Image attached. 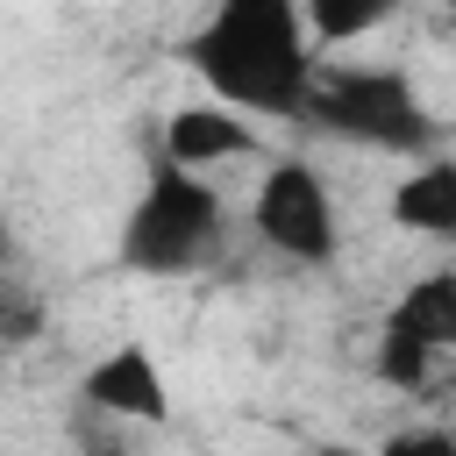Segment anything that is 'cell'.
I'll return each mask as SVG.
<instances>
[{
    "mask_svg": "<svg viewBox=\"0 0 456 456\" xmlns=\"http://www.w3.org/2000/svg\"><path fill=\"white\" fill-rule=\"evenodd\" d=\"M14 256V235H7V214H0V264Z\"/></svg>",
    "mask_w": 456,
    "mask_h": 456,
    "instance_id": "cell-13",
    "label": "cell"
},
{
    "mask_svg": "<svg viewBox=\"0 0 456 456\" xmlns=\"http://www.w3.org/2000/svg\"><path fill=\"white\" fill-rule=\"evenodd\" d=\"M392 221H399V228H420V235H435V242H449V235H456V164L428 157L420 171H406L399 192H392Z\"/></svg>",
    "mask_w": 456,
    "mask_h": 456,
    "instance_id": "cell-7",
    "label": "cell"
},
{
    "mask_svg": "<svg viewBox=\"0 0 456 456\" xmlns=\"http://www.w3.org/2000/svg\"><path fill=\"white\" fill-rule=\"evenodd\" d=\"M435 356H442L435 342H420L413 328H399V321L385 314V328H378V356H370L385 385H399V392H420V385H428V370H435Z\"/></svg>",
    "mask_w": 456,
    "mask_h": 456,
    "instance_id": "cell-10",
    "label": "cell"
},
{
    "mask_svg": "<svg viewBox=\"0 0 456 456\" xmlns=\"http://www.w3.org/2000/svg\"><path fill=\"white\" fill-rule=\"evenodd\" d=\"M214 249H221V192L200 171L157 164L142 200L121 221V242H114L121 271H135V278H185Z\"/></svg>",
    "mask_w": 456,
    "mask_h": 456,
    "instance_id": "cell-2",
    "label": "cell"
},
{
    "mask_svg": "<svg viewBox=\"0 0 456 456\" xmlns=\"http://www.w3.org/2000/svg\"><path fill=\"white\" fill-rule=\"evenodd\" d=\"M185 64L221 107L285 114V121H299L306 86L321 71L299 0H214V14L185 36Z\"/></svg>",
    "mask_w": 456,
    "mask_h": 456,
    "instance_id": "cell-1",
    "label": "cell"
},
{
    "mask_svg": "<svg viewBox=\"0 0 456 456\" xmlns=\"http://www.w3.org/2000/svg\"><path fill=\"white\" fill-rule=\"evenodd\" d=\"M78 392H86L93 413H114V420H142V428L171 420V385H164V370H157V356H150L142 342L107 349V356L86 370Z\"/></svg>",
    "mask_w": 456,
    "mask_h": 456,
    "instance_id": "cell-5",
    "label": "cell"
},
{
    "mask_svg": "<svg viewBox=\"0 0 456 456\" xmlns=\"http://www.w3.org/2000/svg\"><path fill=\"white\" fill-rule=\"evenodd\" d=\"M392 321H399V328H413L420 342L449 349V342H456V271H428L420 285H406V292H399V306H392Z\"/></svg>",
    "mask_w": 456,
    "mask_h": 456,
    "instance_id": "cell-8",
    "label": "cell"
},
{
    "mask_svg": "<svg viewBox=\"0 0 456 456\" xmlns=\"http://www.w3.org/2000/svg\"><path fill=\"white\" fill-rule=\"evenodd\" d=\"M314 456H363V449H314Z\"/></svg>",
    "mask_w": 456,
    "mask_h": 456,
    "instance_id": "cell-14",
    "label": "cell"
},
{
    "mask_svg": "<svg viewBox=\"0 0 456 456\" xmlns=\"http://www.w3.org/2000/svg\"><path fill=\"white\" fill-rule=\"evenodd\" d=\"M299 121L363 142V150H392V157H428L442 142V121L428 114V100L413 93L406 71H314Z\"/></svg>",
    "mask_w": 456,
    "mask_h": 456,
    "instance_id": "cell-3",
    "label": "cell"
},
{
    "mask_svg": "<svg viewBox=\"0 0 456 456\" xmlns=\"http://www.w3.org/2000/svg\"><path fill=\"white\" fill-rule=\"evenodd\" d=\"M235 157H256V121L221 107V100H192V107H171L164 121V164L171 171H207V164H235Z\"/></svg>",
    "mask_w": 456,
    "mask_h": 456,
    "instance_id": "cell-6",
    "label": "cell"
},
{
    "mask_svg": "<svg viewBox=\"0 0 456 456\" xmlns=\"http://www.w3.org/2000/svg\"><path fill=\"white\" fill-rule=\"evenodd\" d=\"M399 0H299V21H306V43L314 50H335V43H356L370 36L378 21H392Z\"/></svg>",
    "mask_w": 456,
    "mask_h": 456,
    "instance_id": "cell-9",
    "label": "cell"
},
{
    "mask_svg": "<svg viewBox=\"0 0 456 456\" xmlns=\"http://www.w3.org/2000/svg\"><path fill=\"white\" fill-rule=\"evenodd\" d=\"M378 456H456V442H449L442 428H406V435L378 442Z\"/></svg>",
    "mask_w": 456,
    "mask_h": 456,
    "instance_id": "cell-12",
    "label": "cell"
},
{
    "mask_svg": "<svg viewBox=\"0 0 456 456\" xmlns=\"http://www.w3.org/2000/svg\"><path fill=\"white\" fill-rule=\"evenodd\" d=\"M249 221H256V242L271 256L306 264V271L335 264V242H342L335 235V200H328V185H321V171L306 157H278L264 171V185L249 200Z\"/></svg>",
    "mask_w": 456,
    "mask_h": 456,
    "instance_id": "cell-4",
    "label": "cell"
},
{
    "mask_svg": "<svg viewBox=\"0 0 456 456\" xmlns=\"http://www.w3.org/2000/svg\"><path fill=\"white\" fill-rule=\"evenodd\" d=\"M43 335V299L21 278H0V349H28Z\"/></svg>",
    "mask_w": 456,
    "mask_h": 456,
    "instance_id": "cell-11",
    "label": "cell"
}]
</instances>
